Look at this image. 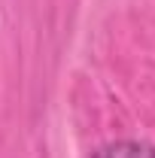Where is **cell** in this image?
I'll list each match as a JSON object with an SVG mask.
<instances>
[{
	"label": "cell",
	"mask_w": 155,
	"mask_h": 158,
	"mask_svg": "<svg viewBox=\"0 0 155 158\" xmlns=\"http://www.w3.org/2000/svg\"><path fill=\"white\" fill-rule=\"evenodd\" d=\"M91 158H155V146L140 140H116L91 152Z\"/></svg>",
	"instance_id": "1"
}]
</instances>
